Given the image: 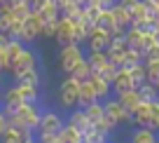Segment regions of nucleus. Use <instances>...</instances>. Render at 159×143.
I'll use <instances>...</instances> for the list:
<instances>
[{"label": "nucleus", "instance_id": "5", "mask_svg": "<svg viewBox=\"0 0 159 143\" xmlns=\"http://www.w3.org/2000/svg\"><path fill=\"white\" fill-rule=\"evenodd\" d=\"M77 92H80V82L70 75L68 80L61 82V89H59V101L61 106L70 108V106H77Z\"/></svg>", "mask_w": 159, "mask_h": 143}, {"label": "nucleus", "instance_id": "48", "mask_svg": "<svg viewBox=\"0 0 159 143\" xmlns=\"http://www.w3.org/2000/svg\"><path fill=\"white\" fill-rule=\"evenodd\" d=\"M0 2H2V0H0Z\"/></svg>", "mask_w": 159, "mask_h": 143}, {"label": "nucleus", "instance_id": "8", "mask_svg": "<svg viewBox=\"0 0 159 143\" xmlns=\"http://www.w3.org/2000/svg\"><path fill=\"white\" fill-rule=\"evenodd\" d=\"M103 110L115 124H122V122H131V113L119 103V99H110L103 103Z\"/></svg>", "mask_w": 159, "mask_h": 143}, {"label": "nucleus", "instance_id": "41", "mask_svg": "<svg viewBox=\"0 0 159 143\" xmlns=\"http://www.w3.org/2000/svg\"><path fill=\"white\" fill-rule=\"evenodd\" d=\"M7 42H10V35H7V33H0V47H7Z\"/></svg>", "mask_w": 159, "mask_h": 143}, {"label": "nucleus", "instance_id": "10", "mask_svg": "<svg viewBox=\"0 0 159 143\" xmlns=\"http://www.w3.org/2000/svg\"><path fill=\"white\" fill-rule=\"evenodd\" d=\"M129 89H136V84H134V80H131L129 70L119 68V70H117V75H115V80H112V92L119 96V94L129 92Z\"/></svg>", "mask_w": 159, "mask_h": 143}, {"label": "nucleus", "instance_id": "1", "mask_svg": "<svg viewBox=\"0 0 159 143\" xmlns=\"http://www.w3.org/2000/svg\"><path fill=\"white\" fill-rule=\"evenodd\" d=\"M40 110H38V106L35 103H24L19 110H14V113L10 115V122L12 124H16V127H21V129H30L33 131L35 127H38V122H40Z\"/></svg>", "mask_w": 159, "mask_h": 143}, {"label": "nucleus", "instance_id": "13", "mask_svg": "<svg viewBox=\"0 0 159 143\" xmlns=\"http://www.w3.org/2000/svg\"><path fill=\"white\" fill-rule=\"evenodd\" d=\"M94 101H98V96H96V89H94V84H91L89 80L80 82V92H77V106L87 108V106H89V103H94Z\"/></svg>", "mask_w": 159, "mask_h": 143}, {"label": "nucleus", "instance_id": "9", "mask_svg": "<svg viewBox=\"0 0 159 143\" xmlns=\"http://www.w3.org/2000/svg\"><path fill=\"white\" fill-rule=\"evenodd\" d=\"M30 136V129H21V127H16V124H7V129H5V134L0 136V141L2 143H24L26 138Z\"/></svg>", "mask_w": 159, "mask_h": 143}, {"label": "nucleus", "instance_id": "24", "mask_svg": "<svg viewBox=\"0 0 159 143\" xmlns=\"http://www.w3.org/2000/svg\"><path fill=\"white\" fill-rule=\"evenodd\" d=\"M136 92H138L140 101H145V103H152L154 99H159V94H157V87H154L152 82H143L136 87Z\"/></svg>", "mask_w": 159, "mask_h": 143}, {"label": "nucleus", "instance_id": "2", "mask_svg": "<svg viewBox=\"0 0 159 143\" xmlns=\"http://www.w3.org/2000/svg\"><path fill=\"white\" fill-rule=\"evenodd\" d=\"M84 59L87 56L82 54V47H80L77 42H68V45L61 47V68H63L68 75H70V70H73L80 61H84Z\"/></svg>", "mask_w": 159, "mask_h": 143}, {"label": "nucleus", "instance_id": "45", "mask_svg": "<svg viewBox=\"0 0 159 143\" xmlns=\"http://www.w3.org/2000/svg\"><path fill=\"white\" fill-rule=\"evenodd\" d=\"M157 94H159V84H157Z\"/></svg>", "mask_w": 159, "mask_h": 143}, {"label": "nucleus", "instance_id": "14", "mask_svg": "<svg viewBox=\"0 0 159 143\" xmlns=\"http://www.w3.org/2000/svg\"><path fill=\"white\" fill-rule=\"evenodd\" d=\"M30 68H35V56H33V52L24 50L19 56H16V61L12 64V73L21 75V73H26V70H30Z\"/></svg>", "mask_w": 159, "mask_h": 143}, {"label": "nucleus", "instance_id": "38", "mask_svg": "<svg viewBox=\"0 0 159 143\" xmlns=\"http://www.w3.org/2000/svg\"><path fill=\"white\" fill-rule=\"evenodd\" d=\"M115 2H117V0H94L91 5H98L101 10H110V7H112Z\"/></svg>", "mask_w": 159, "mask_h": 143}, {"label": "nucleus", "instance_id": "43", "mask_svg": "<svg viewBox=\"0 0 159 143\" xmlns=\"http://www.w3.org/2000/svg\"><path fill=\"white\" fill-rule=\"evenodd\" d=\"M157 21H159V2H157Z\"/></svg>", "mask_w": 159, "mask_h": 143}, {"label": "nucleus", "instance_id": "46", "mask_svg": "<svg viewBox=\"0 0 159 143\" xmlns=\"http://www.w3.org/2000/svg\"><path fill=\"white\" fill-rule=\"evenodd\" d=\"M82 143H87V141H82Z\"/></svg>", "mask_w": 159, "mask_h": 143}, {"label": "nucleus", "instance_id": "3", "mask_svg": "<svg viewBox=\"0 0 159 143\" xmlns=\"http://www.w3.org/2000/svg\"><path fill=\"white\" fill-rule=\"evenodd\" d=\"M38 136H54V134H59L61 129H63V120H61V115L56 113H42L40 115V122H38Z\"/></svg>", "mask_w": 159, "mask_h": 143}, {"label": "nucleus", "instance_id": "47", "mask_svg": "<svg viewBox=\"0 0 159 143\" xmlns=\"http://www.w3.org/2000/svg\"><path fill=\"white\" fill-rule=\"evenodd\" d=\"M157 143H159V138H157Z\"/></svg>", "mask_w": 159, "mask_h": 143}, {"label": "nucleus", "instance_id": "25", "mask_svg": "<svg viewBox=\"0 0 159 143\" xmlns=\"http://www.w3.org/2000/svg\"><path fill=\"white\" fill-rule=\"evenodd\" d=\"M16 92L21 94V99H24L26 103H35V101H38V87H35V84L16 82Z\"/></svg>", "mask_w": 159, "mask_h": 143}, {"label": "nucleus", "instance_id": "33", "mask_svg": "<svg viewBox=\"0 0 159 143\" xmlns=\"http://www.w3.org/2000/svg\"><path fill=\"white\" fill-rule=\"evenodd\" d=\"M82 138H84L87 143H105V134H101L96 127H91L89 131L82 134Z\"/></svg>", "mask_w": 159, "mask_h": 143}, {"label": "nucleus", "instance_id": "11", "mask_svg": "<svg viewBox=\"0 0 159 143\" xmlns=\"http://www.w3.org/2000/svg\"><path fill=\"white\" fill-rule=\"evenodd\" d=\"M150 120H152V103L140 101L136 106V110L131 113V122H136V127H148Z\"/></svg>", "mask_w": 159, "mask_h": 143}, {"label": "nucleus", "instance_id": "30", "mask_svg": "<svg viewBox=\"0 0 159 143\" xmlns=\"http://www.w3.org/2000/svg\"><path fill=\"white\" fill-rule=\"evenodd\" d=\"M5 50H7V59H10V70H12V64H14L16 56L24 52V47H21V40H10Z\"/></svg>", "mask_w": 159, "mask_h": 143}, {"label": "nucleus", "instance_id": "22", "mask_svg": "<svg viewBox=\"0 0 159 143\" xmlns=\"http://www.w3.org/2000/svg\"><path fill=\"white\" fill-rule=\"evenodd\" d=\"M59 138H61V143H82L84 141L82 134H80L73 124H63V129L59 131Z\"/></svg>", "mask_w": 159, "mask_h": 143}, {"label": "nucleus", "instance_id": "35", "mask_svg": "<svg viewBox=\"0 0 159 143\" xmlns=\"http://www.w3.org/2000/svg\"><path fill=\"white\" fill-rule=\"evenodd\" d=\"M117 70H119L117 66H115L112 61H108V64H105L103 68H101V73H98V75H101L103 80H108L110 84H112V80H115V75H117Z\"/></svg>", "mask_w": 159, "mask_h": 143}, {"label": "nucleus", "instance_id": "7", "mask_svg": "<svg viewBox=\"0 0 159 143\" xmlns=\"http://www.w3.org/2000/svg\"><path fill=\"white\" fill-rule=\"evenodd\" d=\"M42 26H45V21L40 19L38 12H30V17L24 21V31H21V38L24 42H33L38 35H42Z\"/></svg>", "mask_w": 159, "mask_h": 143}, {"label": "nucleus", "instance_id": "6", "mask_svg": "<svg viewBox=\"0 0 159 143\" xmlns=\"http://www.w3.org/2000/svg\"><path fill=\"white\" fill-rule=\"evenodd\" d=\"M110 38H112V35H110L105 28L94 26V28L89 31V35H87L89 52H105V50H108V45H110Z\"/></svg>", "mask_w": 159, "mask_h": 143}, {"label": "nucleus", "instance_id": "31", "mask_svg": "<svg viewBox=\"0 0 159 143\" xmlns=\"http://www.w3.org/2000/svg\"><path fill=\"white\" fill-rule=\"evenodd\" d=\"M30 5L28 2H24V5H12V19H16V21H26L30 17Z\"/></svg>", "mask_w": 159, "mask_h": 143}, {"label": "nucleus", "instance_id": "49", "mask_svg": "<svg viewBox=\"0 0 159 143\" xmlns=\"http://www.w3.org/2000/svg\"><path fill=\"white\" fill-rule=\"evenodd\" d=\"M105 143H108V141H105Z\"/></svg>", "mask_w": 159, "mask_h": 143}, {"label": "nucleus", "instance_id": "23", "mask_svg": "<svg viewBox=\"0 0 159 143\" xmlns=\"http://www.w3.org/2000/svg\"><path fill=\"white\" fill-rule=\"evenodd\" d=\"M117 99H119V103L124 106V108L129 110V113H134V110H136V106L140 103V96H138V92H136V89H129V92L119 94Z\"/></svg>", "mask_w": 159, "mask_h": 143}, {"label": "nucleus", "instance_id": "28", "mask_svg": "<svg viewBox=\"0 0 159 143\" xmlns=\"http://www.w3.org/2000/svg\"><path fill=\"white\" fill-rule=\"evenodd\" d=\"M145 73H148V82H152L154 87L159 84V59H145Z\"/></svg>", "mask_w": 159, "mask_h": 143}, {"label": "nucleus", "instance_id": "29", "mask_svg": "<svg viewBox=\"0 0 159 143\" xmlns=\"http://www.w3.org/2000/svg\"><path fill=\"white\" fill-rule=\"evenodd\" d=\"M70 75H73L77 82H84V80H89V78H91V68H89V64H87V59H84V61H80V64L75 66L73 70H70Z\"/></svg>", "mask_w": 159, "mask_h": 143}, {"label": "nucleus", "instance_id": "20", "mask_svg": "<svg viewBox=\"0 0 159 143\" xmlns=\"http://www.w3.org/2000/svg\"><path fill=\"white\" fill-rule=\"evenodd\" d=\"M89 82L94 84V89H96V96H98V99H108V94L112 92V84H110L108 80H103L98 73H94V75H91V78H89Z\"/></svg>", "mask_w": 159, "mask_h": 143}, {"label": "nucleus", "instance_id": "39", "mask_svg": "<svg viewBox=\"0 0 159 143\" xmlns=\"http://www.w3.org/2000/svg\"><path fill=\"white\" fill-rule=\"evenodd\" d=\"M40 141L42 143H61V138H59V134H54V136H42Z\"/></svg>", "mask_w": 159, "mask_h": 143}, {"label": "nucleus", "instance_id": "17", "mask_svg": "<svg viewBox=\"0 0 159 143\" xmlns=\"http://www.w3.org/2000/svg\"><path fill=\"white\" fill-rule=\"evenodd\" d=\"M110 10H112V17H115V24L119 26V28H129L131 26V12L126 10L124 5H119V2H115L112 7H110Z\"/></svg>", "mask_w": 159, "mask_h": 143}, {"label": "nucleus", "instance_id": "32", "mask_svg": "<svg viewBox=\"0 0 159 143\" xmlns=\"http://www.w3.org/2000/svg\"><path fill=\"white\" fill-rule=\"evenodd\" d=\"M129 75H131V80H134V84H136V87H138V84H143V82H148L145 64H138V66H134V68L129 70Z\"/></svg>", "mask_w": 159, "mask_h": 143}, {"label": "nucleus", "instance_id": "12", "mask_svg": "<svg viewBox=\"0 0 159 143\" xmlns=\"http://www.w3.org/2000/svg\"><path fill=\"white\" fill-rule=\"evenodd\" d=\"M73 33H75V24L70 19H66V17H61L56 21V40L61 45H68V42H73Z\"/></svg>", "mask_w": 159, "mask_h": 143}, {"label": "nucleus", "instance_id": "16", "mask_svg": "<svg viewBox=\"0 0 159 143\" xmlns=\"http://www.w3.org/2000/svg\"><path fill=\"white\" fill-rule=\"evenodd\" d=\"M124 38H126V45H129L131 50H140L143 52V28H138V26H129V28L124 31ZM145 54V52H143Z\"/></svg>", "mask_w": 159, "mask_h": 143}, {"label": "nucleus", "instance_id": "4", "mask_svg": "<svg viewBox=\"0 0 159 143\" xmlns=\"http://www.w3.org/2000/svg\"><path fill=\"white\" fill-rule=\"evenodd\" d=\"M126 50H129V45H126L124 33L112 35V38H110L108 50H105V54H108V61H112V64L119 68V66H122V61H124V56H126Z\"/></svg>", "mask_w": 159, "mask_h": 143}, {"label": "nucleus", "instance_id": "36", "mask_svg": "<svg viewBox=\"0 0 159 143\" xmlns=\"http://www.w3.org/2000/svg\"><path fill=\"white\" fill-rule=\"evenodd\" d=\"M145 59H159V42H152L145 50Z\"/></svg>", "mask_w": 159, "mask_h": 143}, {"label": "nucleus", "instance_id": "18", "mask_svg": "<svg viewBox=\"0 0 159 143\" xmlns=\"http://www.w3.org/2000/svg\"><path fill=\"white\" fill-rule=\"evenodd\" d=\"M68 124H73V127L77 129L80 134H84V131H89V129L94 127V124L89 122V117H87L84 108H82V110H75V113L70 115V122H68Z\"/></svg>", "mask_w": 159, "mask_h": 143}, {"label": "nucleus", "instance_id": "42", "mask_svg": "<svg viewBox=\"0 0 159 143\" xmlns=\"http://www.w3.org/2000/svg\"><path fill=\"white\" fill-rule=\"evenodd\" d=\"M152 35H154V40H157V42H159V21H157V24H154V28H152Z\"/></svg>", "mask_w": 159, "mask_h": 143}, {"label": "nucleus", "instance_id": "15", "mask_svg": "<svg viewBox=\"0 0 159 143\" xmlns=\"http://www.w3.org/2000/svg\"><path fill=\"white\" fill-rule=\"evenodd\" d=\"M2 101H5V110H2V113H5V115H7V117H10V115H12V113H14V110H19V108H21V106H24V103H26V101H24V99H21V94H19V92H16V87H12V89H7V92H5V99H2Z\"/></svg>", "mask_w": 159, "mask_h": 143}, {"label": "nucleus", "instance_id": "44", "mask_svg": "<svg viewBox=\"0 0 159 143\" xmlns=\"http://www.w3.org/2000/svg\"><path fill=\"white\" fill-rule=\"evenodd\" d=\"M150 2H154V5H157V2H159V0H150Z\"/></svg>", "mask_w": 159, "mask_h": 143}, {"label": "nucleus", "instance_id": "27", "mask_svg": "<svg viewBox=\"0 0 159 143\" xmlns=\"http://www.w3.org/2000/svg\"><path fill=\"white\" fill-rule=\"evenodd\" d=\"M84 113H87V117H89L91 124H98L101 120H103L105 110H103V103H101V101H94V103H89L84 108Z\"/></svg>", "mask_w": 159, "mask_h": 143}, {"label": "nucleus", "instance_id": "26", "mask_svg": "<svg viewBox=\"0 0 159 143\" xmlns=\"http://www.w3.org/2000/svg\"><path fill=\"white\" fill-rule=\"evenodd\" d=\"M12 5L10 2H0V33H7L12 26Z\"/></svg>", "mask_w": 159, "mask_h": 143}, {"label": "nucleus", "instance_id": "40", "mask_svg": "<svg viewBox=\"0 0 159 143\" xmlns=\"http://www.w3.org/2000/svg\"><path fill=\"white\" fill-rule=\"evenodd\" d=\"M117 2H119V5H124L126 10H131V7H134L136 2H138V0H117Z\"/></svg>", "mask_w": 159, "mask_h": 143}, {"label": "nucleus", "instance_id": "21", "mask_svg": "<svg viewBox=\"0 0 159 143\" xmlns=\"http://www.w3.org/2000/svg\"><path fill=\"white\" fill-rule=\"evenodd\" d=\"M87 64H89V68H91V75H94V73H101V68L108 64V54H105V52H89Z\"/></svg>", "mask_w": 159, "mask_h": 143}, {"label": "nucleus", "instance_id": "19", "mask_svg": "<svg viewBox=\"0 0 159 143\" xmlns=\"http://www.w3.org/2000/svg\"><path fill=\"white\" fill-rule=\"evenodd\" d=\"M157 131L150 127H138L131 134V143H157Z\"/></svg>", "mask_w": 159, "mask_h": 143}, {"label": "nucleus", "instance_id": "37", "mask_svg": "<svg viewBox=\"0 0 159 143\" xmlns=\"http://www.w3.org/2000/svg\"><path fill=\"white\" fill-rule=\"evenodd\" d=\"M59 21V19H56ZM56 21H49V24L42 26V33L47 35V38H56Z\"/></svg>", "mask_w": 159, "mask_h": 143}, {"label": "nucleus", "instance_id": "34", "mask_svg": "<svg viewBox=\"0 0 159 143\" xmlns=\"http://www.w3.org/2000/svg\"><path fill=\"white\" fill-rule=\"evenodd\" d=\"M16 80H19V82H26V84H35V87H38L40 75H38V70H35V68H30V70H26V73L16 75Z\"/></svg>", "mask_w": 159, "mask_h": 143}]
</instances>
